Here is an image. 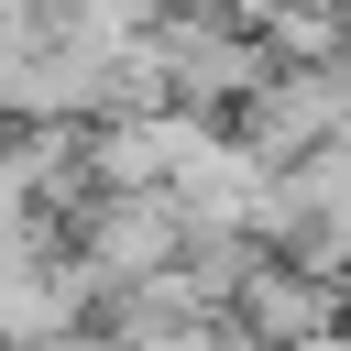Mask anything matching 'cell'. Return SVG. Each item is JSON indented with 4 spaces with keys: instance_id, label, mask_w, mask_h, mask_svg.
<instances>
[{
    "instance_id": "cell-1",
    "label": "cell",
    "mask_w": 351,
    "mask_h": 351,
    "mask_svg": "<svg viewBox=\"0 0 351 351\" xmlns=\"http://www.w3.org/2000/svg\"><path fill=\"white\" fill-rule=\"evenodd\" d=\"M219 329H230L241 351H318V340L351 329V274H318V263L252 241L241 274L219 285Z\"/></svg>"
}]
</instances>
